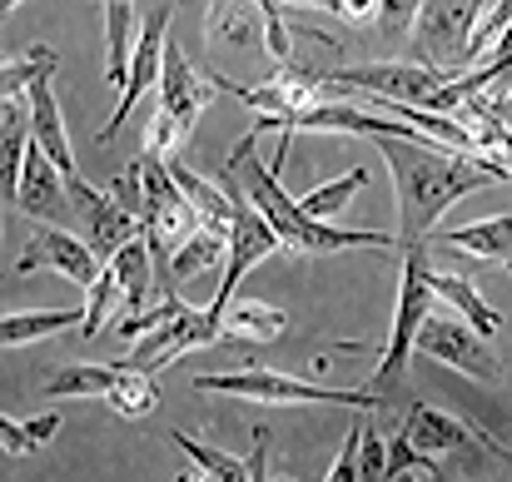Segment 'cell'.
<instances>
[{
    "mask_svg": "<svg viewBox=\"0 0 512 482\" xmlns=\"http://www.w3.org/2000/svg\"><path fill=\"white\" fill-rule=\"evenodd\" d=\"M368 184V169L358 164V169H348V174H339L334 184H319V189H309L299 204H304V214L309 219H324V224H334V214H343L348 204H353V194Z\"/></svg>",
    "mask_w": 512,
    "mask_h": 482,
    "instance_id": "26",
    "label": "cell"
},
{
    "mask_svg": "<svg viewBox=\"0 0 512 482\" xmlns=\"http://www.w3.org/2000/svg\"><path fill=\"white\" fill-rule=\"evenodd\" d=\"M115 299H120V274H115V264H105V269H100V279L85 289V323H80V338H95V333L105 328Z\"/></svg>",
    "mask_w": 512,
    "mask_h": 482,
    "instance_id": "29",
    "label": "cell"
},
{
    "mask_svg": "<svg viewBox=\"0 0 512 482\" xmlns=\"http://www.w3.org/2000/svg\"><path fill=\"white\" fill-rule=\"evenodd\" d=\"M433 482H448V478H443V473H438V478H433Z\"/></svg>",
    "mask_w": 512,
    "mask_h": 482,
    "instance_id": "37",
    "label": "cell"
},
{
    "mask_svg": "<svg viewBox=\"0 0 512 482\" xmlns=\"http://www.w3.org/2000/svg\"><path fill=\"white\" fill-rule=\"evenodd\" d=\"M120 418H150L155 413V403H160V388H155V373H140V368H130V363H120V383L110 388V398H105Z\"/></svg>",
    "mask_w": 512,
    "mask_h": 482,
    "instance_id": "25",
    "label": "cell"
},
{
    "mask_svg": "<svg viewBox=\"0 0 512 482\" xmlns=\"http://www.w3.org/2000/svg\"><path fill=\"white\" fill-rule=\"evenodd\" d=\"M204 35L214 45H249L264 40V5L259 0H209L204 10Z\"/></svg>",
    "mask_w": 512,
    "mask_h": 482,
    "instance_id": "17",
    "label": "cell"
},
{
    "mask_svg": "<svg viewBox=\"0 0 512 482\" xmlns=\"http://www.w3.org/2000/svg\"><path fill=\"white\" fill-rule=\"evenodd\" d=\"M488 0H423L413 25V60L433 65L443 75L468 70V40Z\"/></svg>",
    "mask_w": 512,
    "mask_h": 482,
    "instance_id": "7",
    "label": "cell"
},
{
    "mask_svg": "<svg viewBox=\"0 0 512 482\" xmlns=\"http://www.w3.org/2000/svg\"><path fill=\"white\" fill-rule=\"evenodd\" d=\"M25 95H30V100H25V110H30V135L45 145L50 160L60 164V174L70 179V189L85 184V179H80V164H75V150H70V135H65V120H60V100H55L50 80H35Z\"/></svg>",
    "mask_w": 512,
    "mask_h": 482,
    "instance_id": "13",
    "label": "cell"
},
{
    "mask_svg": "<svg viewBox=\"0 0 512 482\" xmlns=\"http://www.w3.org/2000/svg\"><path fill=\"white\" fill-rule=\"evenodd\" d=\"M503 105H508V110H512V85H508V90H503Z\"/></svg>",
    "mask_w": 512,
    "mask_h": 482,
    "instance_id": "34",
    "label": "cell"
},
{
    "mask_svg": "<svg viewBox=\"0 0 512 482\" xmlns=\"http://www.w3.org/2000/svg\"><path fill=\"white\" fill-rule=\"evenodd\" d=\"M428 284H433V294H438V299H443V304H448L458 319H468L473 328H478V333H483V338H493V333L503 328V314H498V309H493V304L478 294V284H473V279L428 269Z\"/></svg>",
    "mask_w": 512,
    "mask_h": 482,
    "instance_id": "18",
    "label": "cell"
},
{
    "mask_svg": "<svg viewBox=\"0 0 512 482\" xmlns=\"http://www.w3.org/2000/svg\"><path fill=\"white\" fill-rule=\"evenodd\" d=\"M448 80L453 75L418 60H373V65L324 70V85H334V95H363V100H388V105H413V110H433Z\"/></svg>",
    "mask_w": 512,
    "mask_h": 482,
    "instance_id": "6",
    "label": "cell"
},
{
    "mask_svg": "<svg viewBox=\"0 0 512 482\" xmlns=\"http://www.w3.org/2000/svg\"><path fill=\"white\" fill-rule=\"evenodd\" d=\"M224 184H229V174H224ZM234 189V184H229ZM284 244H279V234H274V224L254 209V199L249 194H239L234 189V234H229V259H224V284L214 289V304H209V319L224 323V309L234 304V294H239V284H244V274H254L269 254H279Z\"/></svg>",
    "mask_w": 512,
    "mask_h": 482,
    "instance_id": "8",
    "label": "cell"
},
{
    "mask_svg": "<svg viewBox=\"0 0 512 482\" xmlns=\"http://www.w3.org/2000/svg\"><path fill=\"white\" fill-rule=\"evenodd\" d=\"M130 30H135V0H105V85L125 95L130 85Z\"/></svg>",
    "mask_w": 512,
    "mask_h": 482,
    "instance_id": "19",
    "label": "cell"
},
{
    "mask_svg": "<svg viewBox=\"0 0 512 482\" xmlns=\"http://www.w3.org/2000/svg\"><path fill=\"white\" fill-rule=\"evenodd\" d=\"M35 269H55V274H65L75 289H90V284L100 279L105 259L95 254L90 239H80V234H70V229H60V224H40V229L25 239V254L15 259V274H20V279L35 274Z\"/></svg>",
    "mask_w": 512,
    "mask_h": 482,
    "instance_id": "11",
    "label": "cell"
},
{
    "mask_svg": "<svg viewBox=\"0 0 512 482\" xmlns=\"http://www.w3.org/2000/svg\"><path fill=\"white\" fill-rule=\"evenodd\" d=\"M174 482H219V478H214L209 468H199V463H194L189 473H179V478H174Z\"/></svg>",
    "mask_w": 512,
    "mask_h": 482,
    "instance_id": "33",
    "label": "cell"
},
{
    "mask_svg": "<svg viewBox=\"0 0 512 482\" xmlns=\"http://www.w3.org/2000/svg\"><path fill=\"white\" fill-rule=\"evenodd\" d=\"M199 393H224L239 403L264 408H378L373 388H319L309 378H289L279 368H234V373H199Z\"/></svg>",
    "mask_w": 512,
    "mask_h": 482,
    "instance_id": "3",
    "label": "cell"
},
{
    "mask_svg": "<svg viewBox=\"0 0 512 482\" xmlns=\"http://www.w3.org/2000/svg\"><path fill=\"white\" fill-rule=\"evenodd\" d=\"M324 482H363V478H358V423L348 428V438H343L339 463L329 468V478H324Z\"/></svg>",
    "mask_w": 512,
    "mask_h": 482,
    "instance_id": "31",
    "label": "cell"
},
{
    "mask_svg": "<svg viewBox=\"0 0 512 482\" xmlns=\"http://www.w3.org/2000/svg\"><path fill=\"white\" fill-rule=\"evenodd\" d=\"M115 274H120V309H125V319H140V314H150L145 304H150V294H155V284H160V274H155V254H150V244H145V234L140 239H130L115 259Z\"/></svg>",
    "mask_w": 512,
    "mask_h": 482,
    "instance_id": "16",
    "label": "cell"
},
{
    "mask_svg": "<svg viewBox=\"0 0 512 482\" xmlns=\"http://www.w3.org/2000/svg\"><path fill=\"white\" fill-rule=\"evenodd\" d=\"M214 95H219L214 75H194L184 50L170 40L165 45V75H160V105H155V120L145 130V150L155 160H174L189 145V135H194V125H199V115L209 110Z\"/></svg>",
    "mask_w": 512,
    "mask_h": 482,
    "instance_id": "4",
    "label": "cell"
},
{
    "mask_svg": "<svg viewBox=\"0 0 512 482\" xmlns=\"http://www.w3.org/2000/svg\"><path fill=\"white\" fill-rule=\"evenodd\" d=\"M170 15H174L170 0H160V5L145 10L140 35H135V55H130V85H125V95L115 100V115H110V125L100 130V145L120 135V125L130 120V110H135L150 90H160V75H165V45H170Z\"/></svg>",
    "mask_w": 512,
    "mask_h": 482,
    "instance_id": "10",
    "label": "cell"
},
{
    "mask_svg": "<svg viewBox=\"0 0 512 482\" xmlns=\"http://www.w3.org/2000/svg\"><path fill=\"white\" fill-rule=\"evenodd\" d=\"M55 65H60V50H55V45H40V40L25 45L20 55H10V60H5V75H0V80H5V100H15V95L30 90L35 80H50Z\"/></svg>",
    "mask_w": 512,
    "mask_h": 482,
    "instance_id": "24",
    "label": "cell"
},
{
    "mask_svg": "<svg viewBox=\"0 0 512 482\" xmlns=\"http://www.w3.org/2000/svg\"><path fill=\"white\" fill-rule=\"evenodd\" d=\"M289 314L274 309V304H259V299H234L224 309V338L234 343H274L284 333Z\"/></svg>",
    "mask_w": 512,
    "mask_h": 482,
    "instance_id": "20",
    "label": "cell"
},
{
    "mask_svg": "<svg viewBox=\"0 0 512 482\" xmlns=\"http://www.w3.org/2000/svg\"><path fill=\"white\" fill-rule=\"evenodd\" d=\"M339 20H348V25H378V0H339Z\"/></svg>",
    "mask_w": 512,
    "mask_h": 482,
    "instance_id": "32",
    "label": "cell"
},
{
    "mask_svg": "<svg viewBox=\"0 0 512 482\" xmlns=\"http://www.w3.org/2000/svg\"><path fill=\"white\" fill-rule=\"evenodd\" d=\"M224 174H244V194L254 199V209L274 224L284 254H339V249H393V234L383 229H339L324 219H309L304 204L294 194H284L279 174L264 164H224Z\"/></svg>",
    "mask_w": 512,
    "mask_h": 482,
    "instance_id": "2",
    "label": "cell"
},
{
    "mask_svg": "<svg viewBox=\"0 0 512 482\" xmlns=\"http://www.w3.org/2000/svg\"><path fill=\"white\" fill-rule=\"evenodd\" d=\"M269 482H294V478H269Z\"/></svg>",
    "mask_w": 512,
    "mask_h": 482,
    "instance_id": "36",
    "label": "cell"
},
{
    "mask_svg": "<svg viewBox=\"0 0 512 482\" xmlns=\"http://www.w3.org/2000/svg\"><path fill=\"white\" fill-rule=\"evenodd\" d=\"M60 423H65L60 413H40V418H20V423H15V418H5V423H0V438H5V453H10V458H25V453H35L40 443H50V438L60 433Z\"/></svg>",
    "mask_w": 512,
    "mask_h": 482,
    "instance_id": "28",
    "label": "cell"
},
{
    "mask_svg": "<svg viewBox=\"0 0 512 482\" xmlns=\"http://www.w3.org/2000/svg\"><path fill=\"white\" fill-rule=\"evenodd\" d=\"M15 209L30 214V219H45V224H55L65 209H75V199H70V179L60 174V164L45 155V145H40L35 135H30V145H25V169H20Z\"/></svg>",
    "mask_w": 512,
    "mask_h": 482,
    "instance_id": "12",
    "label": "cell"
},
{
    "mask_svg": "<svg viewBox=\"0 0 512 482\" xmlns=\"http://www.w3.org/2000/svg\"><path fill=\"white\" fill-rule=\"evenodd\" d=\"M358 478L388 482V438H378L368 423H358Z\"/></svg>",
    "mask_w": 512,
    "mask_h": 482,
    "instance_id": "30",
    "label": "cell"
},
{
    "mask_svg": "<svg viewBox=\"0 0 512 482\" xmlns=\"http://www.w3.org/2000/svg\"><path fill=\"white\" fill-rule=\"evenodd\" d=\"M428 239H418V244H408V259H403V279H398V304H393V323H388V343H383V353H378V388L373 393H383V388H393L398 378H403V368L413 363V353H418V328L428 323V309H433V284H428Z\"/></svg>",
    "mask_w": 512,
    "mask_h": 482,
    "instance_id": "5",
    "label": "cell"
},
{
    "mask_svg": "<svg viewBox=\"0 0 512 482\" xmlns=\"http://www.w3.org/2000/svg\"><path fill=\"white\" fill-rule=\"evenodd\" d=\"M418 353L433 358V363H448L478 383H498L503 378V363L493 353V343L473 328L468 319H458L453 309L448 314H428V323L418 328Z\"/></svg>",
    "mask_w": 512,
    "mask_h": 482,
    "instance_id": "9",
    "label": "cell"
},
{
    "mask_svg": "<svg viewBox=\"0 0 512 482\" xmlns=\"http://www.w3.org/2000/svg\"><path fill=\"white\" fill-rule=\"evenodd\" d=\"M398 438H403V443H408L413 453H423V458H438V453H458V448L478 443L468 423H458L453 413H438V408H428V403H418V408H413V413L403 418Z\"/></svg>",
    "mask_w": 512,
    "mask_h": 482,
    "instance_id": "15",
    "label": "cell"
},
{
    "mask_svg": "<svg viewBox=\"0 0 512 482\" xmlns=\"http://www.w3.org/2000/svg\"><path fill=\"white\" fill-rule=\"evenodd\" d=\"M170 443L184 453V458H189V463L209 468L219 482H249V458H229V453H219V448L199 443L194 433H170Z\"/></svg>",
    "mask_w": 512,
    "mask_h": 482,
    "instance_id": "27",
    "label": "cell"
},
{
    "mask_svg": "<svg viewBox=\"0 0 512 482\" xmlns=\"http://www.w3.org/2000/svg\"><path fill=\"white\" fill-rule=\"evenodd\" d=\"M80 328L85 323V309H35V314H5L0 323V338H5V348H25V343H35V338H55V333H65V328Z\"/></svg>",
    "mask_w": 512,
    "mask_h": 482,
    "instance_id": "23",
    "label": "cell"
},
{
    "mask_svg": "<svg viewBox=\"0 0 512 482\" xmlns=\"http://www.w3.org/2000/svg\"><path fill=\"white\" fill-rule=\"evenodd\" d=\"M15 5H25V0H5V10H15Z\"/></svg>",
    "mask_w": 512,
    "mask_h": 482,
    "instance_id": "35",
    "label": "cell"
},
{
    "mask_svg": "<svg viewBox=\"0 0 512 482\" xmlns=\"http://www.w3.org/2000/svg\"><path fill=\"white\" fill-rule=\"evenodd\" d=\"M224 259H229V234L214 229V224H199V229L174 249L170 289L174 284H184V279H194V274H204V269H214V264H224Z\"/></svg>",
    "mask_w": 512,
    "mask_h": 482,
    "instance_id": "21",
    "label": "cell"
},
{
    "mask_svg": "<svg viewBox=\"0 0 512 482\" xmlns=\"http://www.w3.org/2000/svg\"><path fill=\"white\" fill-rule=\"evenodd\" d=\"M433 244L458 249V254L483 259V264H498V269L512 274V214H493V219H478V224L443 229V234H433Z\"/></svg>",
    "mask_w": 512,
    "mask_h": 482,
    "instance_id": "14",
    "label": "cell"
},
{
    "mask_svg": "<svg viewBox=\"0 0 512 482\" xmlns=\"http://www.w3.org/2000/svg\"><path fill=\"white\" fill-rule=\"evenodd\" d=\"M115 383H120V368L110 363H65L45 383V398H110Z\"/></svg>",
    "mask_w": 512,
    "mask_h": 482,
    "instance_id": "22",
    "label": "cell"
},
{
    "mask_svg": "<svg viewBox=\"0 0 512 482\" xmlns=\"http://www.w3.org/2000/svg\"><path fill=\"white\" fill-rule=\"evenodd\" d=\"M378 155L393 174V189H398V239L403 244H418V239H433L438 219L468 199L473 189H488V184H512V169L493 155H468V150H448L428 135L418 140H373Z\"/></svg>",
    "mask_w": 512,
    "mask_h": 482,
    "instance_id": "1",
    "label": "cell"
}]
</instances>
